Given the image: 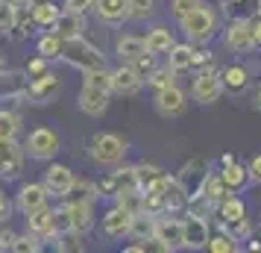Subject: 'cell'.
<instances>
[{
    "label": "cell",
    "instance_id": "obj_1",
    "mask_svg": "<svg viewBox=\"0 0 261 253\" xmlns=\"http://www.w3.org/2000/svg\"><path fill=\"white\" fill-rule=\"evenodd\" d=\"M179 24H182V33L188 36V41L194 44H202V41H208L214 36V30H217V18L208 6H194L191 12H185L179 18Z\"/></svg>",
    "mask_w": 261,
    "mask_h": 253
},
{
    "label": "cell",
    "instance_id": "obj_2",
    "mask_svg": "<svg viewBox=\"0 0 261 253\" xmlns=\"http://www.w3.org/2000/svg\"><path fill=\"white\" fill-rule=\"evenodd\" d=\"M59 59H65L71 68H80V71H88V68H97V65H106L100 50L94 44H88L83 36H73L62 41V53Z\"/></svg>",
    "mask_w": 261,
    "mask_h": 253
},
{
    "label": "cell",
    "instance_id": "obj_3",
    "mask_svg": "<svg viewBox=\"0 0 261 253\" xmlns=\"http://www.w3.org/2000/svg\"><path fill=\"white\" fill-rule=\"evenodd\" d=\"M59 135L53 133L50 127H36L30 130V135L24 139V153L36 162H50V159L59 153Z\"/></svg>",
    "mask_w": 261,
    "mask_h": 253
},
{
    "label": "cell",
    "instance_id": "obj_4",
    "mask_svg": "<svg viewBox=\"0 0 261 253\" xmlns=\"http://www.w3.org/2000/svg\"><path fill=\"white\" fill-rule=\"evenodd\" d=\"M88 153H91L97 165H118L120 159L126 156V142L115 133H97L91 139Z\"/></svg>",
    "mask_w": 261,
    "mask_h": 253
},
{
    "label": "cell",
    "instance_id": "obj_5",
    "mask_svg": "<svg viewBox=\"0 0 261 253\" xmlns=\"http://www.w3.org/2000/svg\"><path fill=\"white\" fill-rule=\"evenodd\" d=\"M129 192H138V174L135 168H120V171H112L106 180L97 182V194L100 197H123Z\"/></svg>",
    "mask_w": 261,
    "mask_h": 253
},
{
    "label": "cell",
    "instance_id": "obj_6",
    "mask_svg": "<svg viewBox=\"0 0 261 253\" xmlns=\"http://www.w3.org/2000/svg\"><path fill=\"white\" fill-rule=\"evenodd\" d=\"M132 215H135V212H132L129 206H123V203L112 206L106 215H103V221H100V233H103L106 239H112V241H118V239H123V236H129Z\"/></svg>",
    "mask_w": 261,
    "mask_h": 253
},
{
    "label": "cell",
    "instance_id": "obj_7",
    "mask_svg": "<svg viewBox=\"0 0 261 253\" xmlns=\"http://www.w3.org/2000/svg\"><path fill=\"white\" fill-rule=\"evenodd\" d=\"M24 145H18V139H0V177L15 180L24 171Z\"/></svg>",
    "mask_w": 261,
    "mask_h": 253
},
{
    "label": "cell",
    "instance_id": "obj_8",
    "mask_svg": "<svg viewBox=\"0 0 261 253\" xmlns=\"http://www.w3.org/2000/svg\"><path fill=\"white\" fill-rule=\"evenodd\" d=\"M73 182H76V174H73L68 165H62V162H53V165H47V171H44V189H47V194H53V197H68L73 189Z\"/></svg>",
    "mask_w": 261,
    "mask_h": 253
},
{
    "label": "cell",
    "instance_id": "obj_9",
    "mask_svg": "<svg viewBox=\"0 0 261 253\" xmlns=\"http://www.w3.org/2000/svg\"><path fill=\"white\" fill-rule=\"evenodd\" d=\"M185 106H188L185 91H182L176 83L155 91V112H159L162 118H179V115L185 112Z\"/></svg>",
    "mask_w": 261,
    "mask_h": 253
},
{
    "label": "cell",
    "instance_id": "obj_10",
    "mask_svg": "<svg viewBox=\"0 0 261 253\" xmlns=\"http://www.w3.org/2000/svg\"><path fill=\"white\" fill-rule=\"evenodd\" d=\"M153 239L162 250H179L182 247V221H176V218H155Z\"/></svg>",
    "mask_w": 261,
    "mask_h": 253
},
{
    "label": "cell",
    "instance_id": "obj_11",
    "mask_svg": "<svg viewBox=\"0 0 261 253\" xmlns=\"http://www.w3.org/2000/svg\"><path fill=\"white\" fill-rule=\"evenodd\" d=\"M220 91H223V83L214 71H200L194 85H191V95H194L197 103H214L220 97Z\"/></svg>",
    "mask_w": 261,
    "mask_h": 253
},
{
    "label": "cell",
    "instance_id": "obj_12",
    "mask_svg": "<svg viewBox=\"0 0 261 253\" xmlns=\"http://www.w3.org/2000/svg\"><path fill=\"white\" fill-rule=\"evenodd\" d=\"M47 189H44V182H24L21 186V192H18V197H15V206L24 212V215H30V212H36V209H41V206H47Z\"/></svg>",
    "mask_w": 261,
    "mask_h": 253
},
{
    "label": "cell",
    "instance_id": "obj_13",
    "mask_svg": "<svg viewBox=\"0 0 261 253\" xmlns=\"http://www.w3.org/2000/svg\"><path fill=\"white\" fill-rule=\"evenodd\" d=\"M141 83H144V77H138L135 68L126 65V62H123V68L112 71V91H115V95H123V97L138 95V91H141Z\"/></svg>",
    "mask_w": 261,
    "mask_h": 253
},
{
    "label": "cell",
    "instance_id": "obj_14",
    "mask_svg": "<svg viewBox=\"0 0 261 253\" xmlns=\"http://www.w3.org/2000/svg\"><path fill=\"white\" fill-rule=\"evenodd\" d=\"M80 109H83L88 118H103L109 109V91H100V88H91V85H83L80 91Z\"/></svg>",
    "mask_w": 261,
    "mask_h": 253
},
{
    "label": "cell",
    "instance_id": "obj_15",
    "mask_svg": "<svg viewBox=\"0 0 261 253\" xmlns=\"http://www.w3.org/2000/svg\"><path fill=\"white\" fill-rule=\"evenodd\" d=\"M65 212H68L73 229L88 233L94 227V200H71V203H65Z\"/></svg>",
    "mask_w": 261,
    "mask_h": 253
},
{
    "label": "cell",
    "instance_id": "obj_16",
    "mask_svg": "<svg viewBox=\"0 0 261 253\" xmlns=\"http://www.w3.org/2000/svg\"><path fill=\"white\" fill-rule=\"evenodd\" d=\"M208 241V224L200 215H191L188 221H182V247H205Z\"/></svg>",
    "mask_w": 261,
    "mask_h": 253
},
{
    "label": "cell",
    "instance_id": "obj_17",
    "mask_svg": "<svg viewBox=\"0 0 261 253\" xmlns=\"http://www.w3.org/2000/svg\"><path fill=\"white\" fill-rule=\"evenodd\" d=\"M27 233H33L38 239H53L56 236V229H53V209L50 206H41L36 212H30L27 215Z\"/></svg>",
    "mask_w": 261,
    "mask_h": 253
},
{
    "label": "cell",
    "instance_id": "obj_18",
    "mask_svg": "<svg viewBox=\"0 0 261 253\" xmlns=\"http://www.w3.org/2000/svg\"><path fill=\"white\" fill-rule=\"evenodd\" d=\"M62 88L59 77H53V74H41V77H36L33 83L27 85V95L33 97L36 103H47V100H53V95Z\"/></svg>",
    "mask_w": 261,
    "mask_h": 253
},
{
    "label": "cell",
    "instance_id": "obj_19",
    "mask_svg": "<svg viewBox=\"0 0 261 253\" xmlns=\"http://www.w3.org/2000/svg\"><path fill=\"white\" fill-rule=\"evenodd\" d=\"M85 21L80 12H71V9H62L59 18L53 21V33H59L62 38H73V36H83Z\"/></svg>",
    "mask_w": 261,
    "mask_h": 253
},
{
    "label": "cell",
    "instance_id": "obj_20",
    "mask_svg": "<svg viewBox=\"0 0 261 253\" xmlns=\"http://www.w3.org/2000/svg\"><path fill=\"white\" fill-rule=\"evenodd\" d=\"M226 44L238 53H247L249 48H255V41H252V30H249L247 21H235V24L226 30Z\"/></svg>",
    "mask_w": 261,
    "mask_h": 253
},
{
    "label": "cell",
    "instance_id": "obj_21",
    "mask_svg": "<svg viewBox=\"0 0 261 253\" xmlns=\"http://www.w3.org/2000/svg\"><path fill=\"white\" fill-rule=\"evenodd\" d=\"M94 12L106 24H118L126 18V0H94Z\"/></svg>",
    "mask_w": 261,
    "mask_h": 253
},
{
    "label": "cell",
    "instance_id": "obj_22",
    "mask_svg": "<svg viewBox=\"0 0 261 253\" xmlns=\"http://www.w3.org/2000/svg\"><path fill=\"white\" fill-rule=\"evenodd\" d=\"M59 6L53 3V0H41V3H33V9H30V21L36 27H53V21L59 18Z\"/></svg>",
    "mask_w": 261,
    "mask_h": 253
},
{
    "label": "cell",
    "instance_id": "obj_23",
    "mask_svg": "<svg viewBox=\"0 0 261 253\" xmlns=\"http://www.w3.org/2000/svg\"><path fill=\"white\" fill-rule=\"evenodd\" d=\"M144 44H147V50H150L153 56H159V53H167V50L173 48V36H170L167 27H153V30L147 33V38H144Z\"/></svg>",
    "mask_w": 261,
    "mask_h": 253
},
{
    "label": "cell",
    "instance_id": "obj_24",
    "mask_svg": "<svg viewBox=\"0 0 261 253\" xmlns=\"http://www.w3.org/2000/svg\"><path fill=\"white\" fill-rule=\"evenodd\" d=\"M115 50H118L120 62H132L135 56H141L144 50H147V44H144L141 36H120L115 41Z\"/></svg>",
    "mask_w": 261,
    "mask_h": 253
},
{
    "label": "cell",
    "instance_id": "obj_25",
    "mask_svg": "<svg viewBox=\"0 0 261 253\" xmlns=\"http://www.w3.org/2000/svg\"><path fill=\"white\" fill-rule=\"evenodd\" d=\"M167 59H170V68L173 71H185V68H191L197 62V53H194L191 44H176L173 41V48L167 50Z\"/></svg>",
    "mask_w": 261,
    "mask_h": 253
},
{
    "label": "cell",
    "instance_id": "obj_26",
    "mask_svg": "<svg viewBox=\"0 0 261 253\" xmlns=\"http://www.w3.org/2000/svg\"><path fill=\"white\" fill-rule=\"evenodd\" d=\"M83 85H91V88H100V91H112V71L106 65L88 68V71H83Z\"/></svg>",
    "mask_w": 261,
    "mask_h": 253
},
{
    "label": "cell",
    "instance_id": "obj_27",
    "mask_svg": "<svg viewBox=\"0 0 261 253\" xmlns=\"http://www.w3.org/2000/svg\"><path fill=\"white\" fill-rule=\"evenodd\" d=\"M53 239H56V250H62V253L85 250V244H83V233H80V229H73V227H68V229H62V233H56Z\"/></svg>",
    "mask_w": 261,
    "mask_h": 253
},
{
    "label": "cell",
    "instance_id": "obj_28",
    "mask_svg": "<svg viewBox=\"0 0 261 253\" xmlns=\"http://www.w3.org/2000/svg\"><path fill=\"white\" fill-rule=\"evenodd\" d=\"M62 41H65V38H62L59 33H53V30H50L47 36L38 38V44H36L38 56H44V59H59V53H62Z\"/></svg>",
    "mask_w": 261,
    "mask_h": 253
},
{
    "label": "cell",
    "instance_id": "obj_29",
    "mask_svg": "<svg viewBox=\"0 0 261 253\" xmlns=\"http://www.w3.org/2000/svg\"><path fill=\"white\" fill-rule=\"evenodd\" d=\"M249 171L244 165H235V162H226V168L220 171V180H223L226 189H241L244 182H247Z\"/></svg>",
    "mask_w": 261,
    "mask_h": 253
},
{
    "label": "cell",
    "instance_id": "obj_30",
    "mask_svg": "<svg viewBox=\"0 0 261 253\" xmlns=\"http://www.w3.org/2000/svg\"><path fill=\"white\" fill-rule=\"evenodd\" d=\"M21 133V118L12 109H0V139H18Z\"/></svg>",
    "mask_w": 261,
    "mask_h": 253
},
{
    "label": "cell",
    "instance_id": "obj_31",
    "mask_svg": "<svg viewBox=\"0 0 261 253\" xmlns=\"http://www.w3.org/2000/svg\"><path fill=\"white\" fill-rule=\"evenodd\" d=\"M41 247H44V241L38 239V236H33V233L15 236L12 244H9V250H15V253H38Z\"/></svg>",
    "mask_w": 261,
    "mask_h": 253
},
{
    "label": "cell",
    "instance_id": "obj_32",
    "mask_svg": "<svg viewBox=\"0 0 261 253\" xmlns=\"http://www.w3.org/2000/svg\"><path fill=\"white\" fill-rule=\"evenodd\" d=\"M155 12V0H126V18L144 21Z\"/></svg>",
    "mask_w": 261,
    "mask_h": 253
},
{
    "label": "cell",
    "instance_id": "obj_33",
    "mask_svg": "<svg viewBox=\"0 0 261 253\" xmlns=\"http://www.w3.org/2000/svg\"><path fill=\"white\" fill-rule=\"evenodd\" d=\"M173 74H176V71H173L170 65H167V68H153V71L147 74V83H150L155 91H159V88H167V85H173V80H176Z\"/></svg>",
    "mask_w": 261,
    "mask_h": 253
},
{
    "label": "cell",
    "instance_id": "obj_34",
    "mask_svg": "<svg viewBox=\"0 0 261 253\" xmlns=\"http://www.w3.org/2000/svg\"><path fill=\"white\" fill-rule=\"evenodd\" d=\"M220 83L226 85V88H232V91H241L244 85H247V71L244 68H226L223 71V77H220Z\"/></svg>",
    "mask_w": 261,
    "mask_h": 253
},
{
    "label": "cell",
    "instance_id": "obj_35",
    "mask_svg": "<svg viewBox=\"0 0 261 253\" xmlns=\"http://www.w3.org/2000/svg\"><path fill=\"white\" fill-rule=\"evenodd\" d=\"M220 218H223V224L244 218V203L235 200V197H223V200H220Z\"/></svg>",
    "mask_w": 261,
    "mask_h": 253
},
{
    "label": "cell",
    "instance_id": "obj_36",
    "mask_svg": "<svg viewBox=\"0 0 261 253\" xmlns=\"http://www.w3.org/2000/svg\"><path fill=\"white\" fill-rule=\"evenodd\" d=\"M226 197V186H223V180L220 177H212V180L205 182V200L212 206H217L220 200Z\"/></svg>",
    "mask_w": 261,
    "mask_h": 253
},
{
    "label": "cell",
    "instance_id": "obj_37",
    "mask_svg": "<svg viewBox=\"0 0 261 253\" xmlns=\"http://www.w3.org/2000/svg\"><path fill=\"white\" fill-rule=\"evenodd\" d=\"M126 65H132L138 77H147V74H150V71L155 68V65H153V53H150V50H144L141 56H135V59H132V62H126Z\"/></svg>",
    "mask_w": 261,
    "mask_h": 253
},
{
    "label": "cell",
    "instance_id": "obj_38",
    "mask_svg": "<svg viewBox=\"0 0 261 253\" xmlns=\"http://www.w3.org/2000/svg\"><path fill=\"white\" fill-rule=\"evenodd\" d=\"M205 247H208L212 253H232V250H235V244H232L229 236H208Z\"/></svg>",
    "mask_w": 261,
    "mask_h": 253
},
{
    "label": "cell",
    "instance_id": "obj_39",
    "mask_svg": "<svg viewBox=\"0 0 261 253\" xmlns=\"http://www.w3.org/2000/svg\"><path fill=\"white\" fill-rule=\"evenodd\" d=\"M50 71V59H44V56H36V59H30L27 62V74L36 80V77H41V74H47Z\"/></svg>",
    "mask_w": 261,
    "mask_h": 253
},
{
    "label": "cell",
    "instance_id": "obj_40",
    "mask_svg": "<svg viewBox=\"0 0 261 253\" xmlns=\"http://www.w3.org/2000/svg\"><path fill=\"white\" fill-rule=\"evenodd\" d=\"M12 212H15V203L9 200V194L0 189V224H9L12 221Z\"/></svg>",
    "mask_w": 261,
    "mask_h": 253
},
{
    "label": "cell",
    "instance_id": "obj_41",
    "mask_svg": "<svg viewBox=\"0 0 261 253\" xmlns=\"http://www.w3.org/2000/svg\"><path fill=\"white\" fill-rule=\"evenodd\" d=\"M65 3H68L71 12H80V15H85L88 9H94V0H65Z\"/></svg>",
    "mask_w": 261,
    "mask_h": 253
},
{
    "label": "cell",
    "instance_id": "obj_42",
    "mask_svg": "<svg viewBox=\"0 0 261 253\" xmlns=\"http://www.w3.org/2000/svg\"><path fill=\"white\" fill-rule=\"evenodd\" d=\"M194 6H200V0H173V12H176L179 18H182L185 12H191Z\"/></svg>",
    "mask_w": 261,
    "mask_h": 253
},
{
    "label": "cell",
    "instance_id": "obj_43",
    "mask_svg": "<svg viewBox=\"0 0 261 253\" xmlns=\"http://www.w3.org/2000/svg\"><path fill=\"white\" fill-rule=\"evenodd\" d=\"M36 0H6V6H12L15 12H30Z\"/></svg>",
    "mask_w": 261,
    "mask_h": 253
},
{
    "label": "cell",
    "instance_id": "obj_44",
    "mask_svg": "<svg viewBox=\"0 0 261 253\" xmlns=\"http://www.w3.org/2000/svg\"><path fill=\"white\" fill-rule=\"evenodd\" d=\"M247 171H249V177H252V180H258V182H261V156H255V159H252Z\"/></svg>",
    "mask_w": 261,
    "mask_h": 253
},
{
    "label": "cell",
    "instance_id": "obj_45",
    "mask_svg": "<svg viewBox=\"0 0 261 253\" xmlns=\"http://www.w3.org/2000/svg\"><path fill=\"white\" fill-rule=\"evenodd\" d=\"M249 30H252V41H255V44H261V18H255V21L249 24Z\"/></svg>",
    "mask_w": 261,
    "mask_h": 253
},
{
    "label": "cell",
    "instance_id": "obj_46",
    "mask_svg": "<svg viewBox=\"0 0 261 253\" xmlns=\"http://www.w3.org/2000/svg\"><path fill=\"white\" fill-rule=\"evenodd\" d=\"M255 106L261 109V88H258V95H255Z\"/></svg>",
    "mask_w": 261,
    "mask_h": 253
},
{
    "label": "cell",
    "instance_id": "obj_47",
    "mask_svg": "<svg viewBox=\"0 0 261 253\" xmlns=\"http://www.w3.org/2000/svg\"><path fill=\"white\" fill-rule=\"evenodd\" d=\"M0 74H3V56H0Z\"/></svg>",
    "mask_w": 261,
    "mask_h": 253
},
{
    "label": "cell",
    "instance_id": "obj_48",
    "mask_svg": "<svg viewBox=\"0 0 261 253\" xmlns=\"http://www.w3.org/2000/svg\"><path fill=\"white\" fill-rule=\"evenodd\" d=\"M3 6H6V0H0V9H3Z\"/></svg>",
    "mask_w": 261,
    "mask_h": 253
},
{
    "label": "cell",
    "instance_id": "obj_49",
    "mask_svg": "<svg viewBox=\"0 0 261 253\" xmlns=\"http://www.w3.org/2000/svg\"><path fill=\"white\" fill-rule=\"evenodd\" d=\"M0 250H3V244H0Z\"/></svg>",
    "mask_w": 261,
    "mask_h": 253
}]
</instances>
